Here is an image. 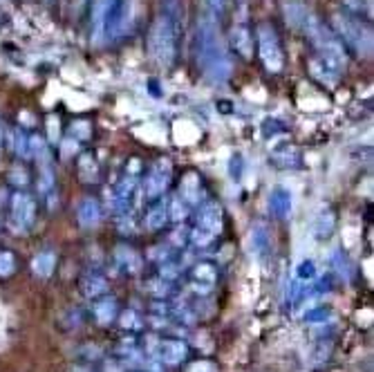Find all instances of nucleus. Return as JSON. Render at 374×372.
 Returning <instances> with one entry per match:
<instances>
[{"instance_id": "f257e3e1", "label": "nucleus", "mask_w": 374, "mask_h": 372, "mask_svg": "<svg viewBox=\"0 0 374 372\" xmlns=\"http://www.w3.org/2000/svg\"><path fill=\"white\" fill-rule=\"evenodd\" d=\"M301 30L307 34V41L314 45L318 59L330 63V66L339 72L347 68V47L339 41V36L332 32V28H328V25L320 18H316L311 11H307L301 23Z\"/></svg>"}, {"instance_id": "f03ea898", "label": "nucleus", "mask_w": 374, "mask_h": 372, "mask_svg": "<svg viewBox=\"0 0 374 372\" xmlns=\"http://www.w3.org/2000/svg\"><path fill=\"white\" fill-rule=\"evenodd\" d=\"M146 52L151 61L159 68H173L177 61V28L175 18L168 11L166 14H157L148 28L146 36Z\"/></svg>"}, {"instance_id": "7ed1b4c3", "label": "nucleus", "mask_w": 374, "mask_h": 372, "mask_svg": "<svg viewBox=\"0 0 374 372\" xmlns=\"http://www.w3.org/2000/svg\"><path fill=\"white\" fill-rule=\"evenodd\" d=\"M332 32L339 36V41L345 47H350L352 52L361 56L372 54V30H370V25L361 18L339 11V14L332 16Z\"/></svg>"}, {"instance_id": "20e7f679", "label": "nucleus", "mask_w": 374, "mask_h": 372, "mask_svg": "<svg viewBox=\"0 0 374 372\" xmlns=\"http://www.w3.org/2000/svg\"><path fill=\"white\" fill-rule=\"evenodd\" d=\"M254 41L258 43V56H260V61H263L265 70L269 74H280L285 68V49L280 43L278 30L267 20L258 23Z\"/></svg>"}, {"instance_id": "39448f33", "label": "nucleus", "mask_w": 374, "mask_h": 372, "mask_svg": "<svg viewBox=\"0 0 374 372\" xmlns=\"http://www.w3.org/2000/svg\"><path fill=\"white\" fill-rule=\"evenodd\" d=\"M34 220H36V200L30 193L16 191V193L9 198V215H7L9 231H14L16 236L27 234Z\"/></svg>"}, {"instance_id": "423d86ee", "label": "nucleus", "mask_w": 374, "mask_h": 372, "mask_svg": "<svg viewBox=\"0 0 374 372\" xmlns=\"http://www.w3.org/2000/svg\"><path fill=\"white\" fill-rule=\"evenodd\" d=\"M222 231V209L216 202L202 204L197 215V227L193 231V245L195 247H206L216 240V236Z\"/></svg>"}, {"instance_id": "0eeeda50", "label": "nucleus", "mask_w": 374, "mask_h": 372, "mask_svg": "<svg viewBox=\"0 0 374 372\" xmlns=\"http://www.w3.org/2000/svg\"><path fill=\"white\" fill-rule=\"evenodd\" d=\"M173 179V162L168 157H159L153 162V166L148 169L144 184H142V193L146 200H157L166 193V188L170 186Z\"/></svg>"}, {"instance_id": "6e6552de", "label": "nucleus", "mask_w": 374, "mask_h": 372, "mask_svg": "<svg viewBox=\"0 0 374 372\" xmlns=\"http://www.w3.org/2000/svg\"><path fill=\"white\" fill-rule=\"evenodd\" d=\"M117 0H92L90 9V25H92V43L101 45L110 38L112 14H115Z\"/></svg>"}, {"instance_id": "1a4fd4ad", "label": "nucleus", "mask_w": 374, "mask_h": 372, "mask_svg": "<svg viewBox=\"0 0 374 372\" xmlns=\"http://www.w3.org/2000/svg\"><path fill=\"white\" fill-rule=\"evenodd\" d=\"M229 43L233 47L235 54H240L242 59H251L254 56V47H256V41H254V34L249 30V25L244 20H235L233 28L229 32Z\"/></svg>"}, {"instance_id": "9d476101", "label": "nucleus", "mask_w": 374, "mask_h": 372, "mask_svg": "<svg viewBox=\"0 0 374 372\" xmlns=\"http://www.w3.org/2000/svg\"><path fill=\"white\" fill-rule=\"evenodd\" d=\"M180 200L186 204V207H197V204H202V179L195 171L186 173L182 177V184H180Z\"/></svg>"}, {"instance_id": "9b49d317", "label": "nucleus", "mask_w": 374, "mask_h": 372, "mask_svg": "<svg viewBox=\"0 0 374 372\" xmlns=\"http://www.w3.org/2000/svg\"><path fill=\"white\" fill-rule=\"evenodd\" d=\"M170 220V209H168V200L166 198H157L153 200L151 209L146 211V217H144V227L146 229H161L166 227V222Z\"/></svg>"}, {"instance_id": "f8f14e48", "label": "nucleus", "mask_w": 374, "mask_h": 372, "mask_svg": "<svg viewBox=\"0 0 374 372\" xmlns=\"http://www.w3.org/2000/svg\"><path fill=\"white\" fill-rule=\"evenodd\" d=\"M77 220L81 222V227H96L101 222V204H99L92 196H85L79 207H77Z\"/></svg>"}, {"instance_id": "ddd939ff", "label": "nucleus", "mask_w": 374, "mask_h": 372, "mask_svg": "<svg viewBox=\"0 0 374 372\" xmlns=\"http://www.w3.org/2000/svg\"><path fill=\"white\" fill-rule=\"evenodd\" d=\"M77 173H79V179L85 184L99 182V162L94 157V152H90V150L81 152V157L77 162Z\"/></svg>"}, {"instance_id": "4468645a", "label": "nucleus", "mask_w": 374, "mask_h": 372, "mask_svg": "<svg viewBox=\"0 0 374 372\" xmlns=\"http://www.w3.org/2000/svg\"><path fill=\"white\" fill-rule=\"evenodd\" d=\"M309 74L314 76L316 81H320L323 85H334L336 81H339V70H334L330 63H325L323 59L314 56L309 61Z\"/></svg>"}, {"instance_id": "2eb2a0df", "label": "nucleus", "mask_w": 374, "mask_h": 372, "mask_svg": "<svg viewBox=\"0 0 374 372\" xmlns=\"http://www.w3.org/2000/svg\"><path fill=\"white\" fill-rule=\"evenodd\" d=\"M186 356V345L182 341H161L159 345V359L164 364H180Z\"/></svg>"}, {"instance_id": "dca6fc26", "label": "nucleus", "mask_w": 374, "mask_h": 372, "mask_svg": "<svg viewBox=\"0 0 374 372\" xmlns=\"http://www.w3.org/2000/svg\"><path fill=\"white\" fill-rule=\"evenodd\" d=\"M54 267H56V256H54V251H41V253L32 260L34 274H36V276H41V278L52 276Z\"/></svg>"}, {"instance_id": "f3484780", "label": "nucleus", "mask_w": 374, "mask_h": 372, "mask_svg": "<svg viewBox=\"0 0 374 372\" xmlns=\"http://www.w3.org/2000/svg\"><path fill=\"white\" fill-rule=\"evenodd\" d=\"M289 207H292L289 193H287L285 188H276V191H273V193H271V209L282 217L287 211H289Z\"/></svg>"}, {"instance_id": "a211bd4d", "label": "nucleus", "mask_w": 374, "mask_h": 372, "mask_svg": "<svg viewBox=\"0 0 374 372\" xmlns=\"http://www.w3.org/2000/svg\"><path fill=\"white\" fill-rule=\"evenodd\" d=\"M11 148L16 150L18 157L30 155V137L23 135L20 131H14V133H11Z\"/></svg>"}, {"instance_id": "6ab92c4d", "label": "nucleus", "mask_w": 374, "mask_h": 372, "mask_svg": "<svg viewBox=\"0 0 374 372\" xmlns=\"http://www.w3.org/2000/svg\"><path fill=\"white\" fill-rule=\"evenodd\" d=\"M16 269V258L14 253L7 249H0V276H11Z\"/></svg>"}, {"instance_id": "aec40b11", "label": "nucleus", "mask_w": 374, "mask_h": 372, "mask_svg": "<svg viewBox=\"0 0 374 372\" xmlns=\"http://www.w3.org/2000/svg\"><path fill=\"white\" fill-rule=\"evenodd\" d=\"M110 310H115V301H106V303H99L96 305V316H99V320H101V323H108L110 320V316H108V312Z\"/></svg>"}, {"instance_id": "412c9836", "label": "nucleus", "mask_w": 374, "mask_h": 372, "mask_svg": "<svg viewBox=\"0 0 374 372\" xmlns=\"http://www.w3.org/2000/svg\"><path fill=\"white\" fill-rule=\"evenodd\" d=\"M186 372H218V368L211 361H195L186 368Z\"/></svg>"}, {"instance_id": "4be33fe9", "label": "nucleus", "mask_w": 374, "mask_h": 372, "mask_svg": "<svg viewBox=\"0 0 374 372\" xmlns=\"http://www.w3.org/2000/svg\"><path fill=\"white\" fill-rule=\"evenodd\" d=\"M208 5H211V9L218 11V14H220V11L227 7V0H208Z\"/></svg>"}, {"instance_id": "5701e85b", "label": "nucleus", "mask_w": 374, "mask_h": 372, "mask_svg": "<svg viewBox=\"0 0 374 372\" xmlns=\"http://www.w3.org/2000/svg\"><path fill=\"white\" fill-rule=\"evenodd\" d=\"M3 142H5V133H3V126H0V148H3Z\"/></svg>"}, {"instance_id": "b1692460", "label": "nucleus", "mask_w": 374, "mask_h": 372, "mask_svg": "<svg viewBox=\"0 0 374 372\" xmlns=\"http://www.w3.org/2000/svg\"><path fill=\"white\" fill-rule=\"evenodd\" d=\"M77 372H88V370H83V368H77Z\"/></svg>"}, {"instance_id": "393cba45", "label": "nucleus", "mask_w": 374, "mask_h": 372, "mask_svg": "<svg viewBox=\"0 0 374 372\" xmlns=\"http://www.w3.org/2000/svg\"><path fill=\"white\" fill-rule=\"evenodd\" d=\"M238 3H247V0H238Z\"/></svg>"}]
</instances>
